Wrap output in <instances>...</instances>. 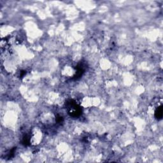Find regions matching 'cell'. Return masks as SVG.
Returning <instances> with one entry per match:
<instances>
[{
    "label": "cell",
    "instance_id": "cell-1",
    "mask_svg": "<svg viewBox=\"0 0 163 163\" xmlns=\"http://www.w3.org/2000/svg\"><path fill=\"white\" fill-rule=\"evenodd\" d=\"M66 108L68 111V114L70 115V116L73 117H77L80 115L82 109L80 106H78L75 101L70 99V100L66 102Z\"/></svg>",
    "mask_w": 163,
    "mask_h": 163
},
{
    "label": "cell",
    "instance_id": "cell-4",
    "mask_svg": "<svg viewBox=\"0 0 163 163\" xmlns=\"http://www.w3.org/2000/svg\"><path fill=\"white\" fill-rule=\"evenodd\" d=\"M56 121L58 122V123H60L63 121V117H61V116H57L56 117Z\"/></svg>",
    "mask_w": 163,
    "mask_h": 163
},
{
    "label": "cell",
    "instance_id": "cell-2",
    "mask_svg": "<svg viewBox=\"0 0 163 163\" xmlns=\"http://www.w3.org/2000/svg\"><path fill=\"white\" fill-rule=\"evenodd\" d=\"M76 69V75L74 76V78H76V79H78V78L80 77L82 75H83V73H84V68L82 64H79V65L77 66Z\"/></svg>",
    "mask_w": 163,
    "mask_h": 163
},
{
    "label": "cell",
    "instance_id": "cell-3",
    "mask_svg": "<svg viewBox=\"0 0 163 163\" xmlns=\"http://www.w3.org/2000/svg\"><path fill=\"white\" fill-rule=\"evenodd\" d=\"M155 116L157 119H161L162 117V106H159L156 110L155 113Z\"/></svg>",
    "mask_w": 163,
    "mask_h": 163
}]
</instances>
